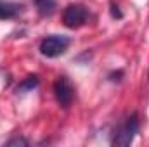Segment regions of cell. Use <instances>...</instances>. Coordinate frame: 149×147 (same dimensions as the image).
<instances>
[{"label":"cell","instance_id":"cell-1","mask_svg":"<svg viewBox=\"0 0 149 147\" xmlns=\"http://www.w3.org/2000/svg\"><path fill=\"white\" fill-rule=\"evenodd\" d=\"M71 40L66 35H50V37H45L40 42V54L45 55V57H59L63 55L68 47H70Z\"/></svg>","mask_w":149,"mask_h":147},{"label":"cell","instance_id":"cell-2","mask_svg":"<svg viewBox=\"0 0 149 147\" xmlns=\"http://www.w3.org/2000/svg\"><path fill=\"white\" fill-rule=\"evenodd\" d=\"M139 132V116L134 112L132 116H128L125 119V123L118 128V132L114 133V139H113V146H120V147H127L130 146L135 139Z\"/></svg>","mask_w":149,"mask_h":147},{"label":"cell","instance_id":"cell-3","mask_svg":"<svg viewBox=\"0 0 149 147\" xmlns=\"http://www.w3.org/2000/svg\"><path fill=\"white\" fill-rule=\"evenodd\" d=\"M88 10L81 3H70L63 12V23L68 28H80L87 23Z\"/></svg>","mask_w":149,"mask_h":147},{"label":"cell","instance_id":"cell-4","mask_svg":"<svg viewBox=\"0 0 149 147\" xmlns=\"http://www.w3.org/2000/svg\"><path fill=\"white\" fill-rule=\"evenodd\" d=\"M54 95H56V101L61 107H70L71 102H73L74 97V88L71 85V81L66 78V76H59L54 83Z\"/></svg>","mask_w":149,"mask_h":147},{"label":"cell","instance_id":"cell-5","mask_svg":"<svg viewBox=\"0 0 149 147\" xmlns=\"http://www.w3.org/2000/svg\"><path fill=\"white\" fill-rule=\"evenodd\" d=\"M23 10V3L10 2V0H0V19H12Z\"/></svg>","mask_w":149,"mask_h":147},{"label":"cell","instance_id":"cell-6","mask_svg":"<svg viewBox=\"0 0 149 147\" xmlns=\"http://www.w3.org/2000/svg\"><path fill=\"white\" fill-rule=\"evenodd\" d=\"M35 5H37V10L40 16H50L54 10H56V0H33Z\"/></svg>","mask_w":149,"mask_h":147},{"label":"cell","instance_id":"cell-7","mask_svg":"<svg viewBox=\"0 0 149 147\" xmlns=\"http://www.w3.org/2000/svg\"><path fill=\"white\" fill-rule=\"evenodd\" d=\"M37 85H38V78H37V76H28L24 81H21V83H19L17 92H30V90H33Z\"/></svg>","mask_w":149,"mask_h":147},{"label":"cell","instance_id":"cell-8","mask_svg":"<svg viewBox=\"0 0 149 147\" xmlns=\"http://www.w3.org/2000/svg\"><path fill=\"white\" fill-rule=\"evenodd\" d=\"M26 144H28V140H24V139H14V140L7 142V146H26Z\"/></svg>","mask_w":149,"mask_h":147},{"label":"cell","instance_id":"cell-9","mask_svg":"<svg viewBox=\"0 0 149 147\" xmlns=\"http://www.w3.org/2000/svg\"><path fill=\"white\" fill-rule=\"evenodd\" d=\"M111 16H113V17H118V19H120V17L123 16V14H121V12L118 10V5H116L114 2H111Z\"/></svg>","mask_w":149,"mask_h":147}]
</instances>
